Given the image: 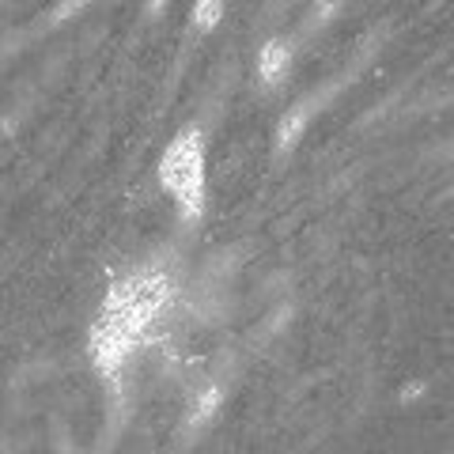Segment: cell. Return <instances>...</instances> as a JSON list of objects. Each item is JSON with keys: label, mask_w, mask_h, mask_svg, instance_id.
<instances>
[{"label": "cell", "mask_w": 454, "mask_h": 454, "mask_svg": "<svg viewBox=\"0 0 454 454\" xmlns=\"http://www.w3.org/2000/svg\"><path fill=\"white\" fill-rule=\"evenodd\" d=\"M220 12H223V0H197L193 20H197V27H212L220 20Z\"/></svg>", "instance_id": "obj_5"}, {"label": "cell", "mask_w": 454, "mask_h": 454, "mask_svg": "<svg viewBox=\"0 0 454 454\" xmlns=\"http://www.w3.org/2000/svg\"><path fill=\"white\" fill-rule=\"evenodd\" d=\"M303 125H307V114H303V110H292V114H288V118H284V125H280V133H277V137H280V148H284V152H288V148L295 145V140H300V133H303Z\"/></svg>", "instance_id": "obj_4"}, {"label": "cell", "mask_w": 454, "mask_h": 454, "mask_svg": "<svg viewBox=\"0 0 454 454\" xmlns=\"http://www.w3.org/2000/svg\"><path fill=\"white\" fill-rule=\"evenodd\" d=\"M160 186L175 197L186 220H201L205 212V137L186 129L175 137L160 160Z\"/></svg>", "instance_id": "obj_2"}, {"label": "cell", "mask_w": 454, "mask_h": 454, "mask_svg": "<svg viewBox=\"0 0 454 454\" xmlns=\"http://www.w3.org/2000/svg\"><path fill=\"white\" fill-rule=\"evenodd\" d=\"M175 295V280L163 269H137L106 292L91 325V360L106 379H118L133 352L152 337Z\"/></svg>", "instance_id": "obj_1"}, {"label": "cell", "mask_w": 454, "mask_h": 454, "mask_svg": "<svg viewBox=\"0 0 454 454\" xmlns=\"http://www.w3.org/2000/svg\"><path fill=\"white\" fill-rule=\"evenodd\" d=\"M288 61H292V50L284 46V42H269L258 57V76L265 83H277L284 73H288Z\"/></svg>", "instance_id": "obj_3"}]
</instances>
